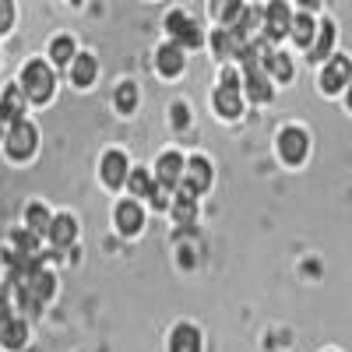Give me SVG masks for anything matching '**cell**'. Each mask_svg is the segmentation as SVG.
<instances>
[{
    "label": "cell",
    "mask_w": 352,
    "mask_h": 352,
    "mask_svg": "<svg viewBox=\"0 0 352 352\" xmlns=\"http://www.w3.org/2000/svg\"><path fill=\"white\" fill-rule=\"evenodd\" d=\"M247 96H250L254 102H268V99H272V85H268V78H264L261 67L247 71Z\"/></svg>",
    "instance_id": "2e32d148"
},
{
    "label": "cell",
    "mask_w": 352,
    "mask_h": 352,
    "mask_svg": "<svg viewBox=\"0 0 352 352\" xmlns=\"http://www.w3.org/2000/svg\"><path fill=\"white\" fill-rule=\"evenodd\" d=\"M152 187H155V184H152V176L144 173V169L131 173V190H134L138 197H148V194H152Z\"/></svg>",
    "instance_id": "4316f807"
},
{
    "label": "cell",
    "mask_w": 352,
    "mask_h": 352,
    "mask_svg": "<svg viewBox=\"0 0 352 352\" xmlns=\"http://www.w3.org/2000/svg\"><path fill=\"white\" fill-rule=\"evenodd\" d=\"M92 78H96V60L92 56H74V64H71V81L74 85H92Z\"/></svg>",
    "instance_id": "ac0fdd59"
},
{
    "label": "cell",
    "mask_w": 352,
    "mask_h": 352,
    "mask_svg": "<svg viewBox=\"0 0 352 352\" xmlns=\"http://www.w3.org/2000/svg\"><path fill=\"white\" fill-rule=\"evenodd\" d=\"M215 106H219V113L222 116H240V109H243V102H240V85H229V81H222V88L215 92Z\"/></svg>",
    "instance_id": "ba28073f"
},
{
    "label": "cell",
    "mask_w": 352,
    "mask_h": 352,
    "mask_svg": "<svg viewBox=\"0 0 352 352\" xmlns=\"http://www.w3.org/2000/svg\"><path fill=\"white\" fill-rule=\"evenodd\" d=\"M173 124H176V127H184V124H187V109H184V106H176V109H173Z\"/></svg>",
    "instance_id": "1f68e13d"
},
{
    "label": "cell",
    "mask_w": 352,
    "mask_h": 352,
    "mask_svg": "<svg viewBox=\"0 0 352 352\" xmlns=\"http://www.w3.org/2000/svg\"><path fill=\"white\" fill-rule=\"evenodd\" d=\"M28 229L32 232H50V226H53V219H50V212L43 208V204H28Z\"/></svg>",
    "instance_id": "44dd1931"
},
{
    "label": "cell",
    "mask_w": 352,
    "mask_h": 352,
    "mask_svg": "<svg viewBox=\"0 0 352 352\" xmlns=\"http://www.w3.org/2000/svg\"><path fill=\"white\" fill-rule=\"evenodd\" d=\"M278 148H282L285 162H303V155H307V134L300 127H285L282 138H278Z\"/></svg>",
    "instance_id": "8992f818"
},
{
    "label": "cell",
    "mask_w": 352,
    "mask_h": 352,
    "mask_svg": "<svg viewBox=\"0 0 352 352\" xmlns=\"http://www.w3.org/2000/svg\"><path fill=\"white\" fill-rule=\"evenodd\" d=\"M349 109H352V81H349Z\"/></svg>",
    "instance_id": "e575fe53"
},
{
    "label": "cell",
    "mask_w": 352,
    "mask_h": 352,
    "mask_svg": "<svg viewBox=\"0 0 352 352\" xmlns=\"http://www.w3.org/2000/svg\"><path fill=\"white\" fill-rule=\"evenodd\" d=\"M184 180V159L180 155H162L159 159V184H166V187H176Z\"/></svg>",
    "instance_id": "5bb4252c"
},
{
    "label": "cell",
    "mask_w": 352,
    "mask_h": 352,
    "mask_svg": "<svg viewBox=\"0 0 352 352\" xmlns=\"http://www.w3.org/2000/svg\"><path fill=\"white\" fill-rule=\"evenodd\" d=\"M46 236L53 240V247H71L74 236H78V226H74L71 215H60V219H53V226H50Z\"/></svg>",
    "instance_id": "7c38bea8"
},
{
    "label": "cell",
    "mask_w": 352,
    "mask_h": 352,
    "mask_svg": "<svg viewBox=\"0 0 352 352\" xmlns=\"http://www.w3.org/2000/svg\"><path fill=\"white\" fill-rule=\"evenodd\" d=\"M169 190H173V187H166V184H159V180H155V187H152L148 201L155 204V208H169Z\"/></svg>",
    "instance_id": "f1b7e54d"
},
{
    "label": "cell",
    "mask_w": 352,
    "mask_h": 352,
    "mask_svg": "<svg viewBox=\"0 0 352 352\" xmlns=\"http://www.w3.org/2000/svg\"><path fill=\"white\" fill-rule=\"evenodd\" d=\"M71 4H78V0H71Z\"/></svg>",
    "instance_id": "d590c367"
},
{
    "label": "cell",
    "mask_w": 352,
    "mask_h": 352,
    "mask_svg": "<svg viewBox=\"0 0 352 352\" xmlns=\"http://www.w3.org/2000/svg\"><path fill=\"white\" fill-rule=\"evenodd\" d=\"M289 28H292V14L285 8V0H272L268 11H264V36L282 39V36H289Z\"/></svg>",
    "instance_id": "277c9868"
},
{
    "label": "cell",
    "mask_w": 352,
    "mask_h": 352,
    "mask_svg": "<svg viewBox=\"0 0 352 352\" xmlns=\"http://www.w3.org/2000/svg\"><path fill=\"white\" fill-rule=\"evenodd\" d=\"M314 28H317V25H314V18H310V14H300L296 21H292V36H296V43H300V46H307V43L314 39Z\"/></svg>",
    "instance_id": "cb8c5ba5"
},
{
    "label": "cell",
    "mask_w": 352,
    "mask_h": 352,
    "mask_svg": "<svg viewBox=\"0 0 352 352\" xmlns=\"http://www.w3.org/2000/svg\"><path fill=\"white\" fill-rule=\"evenodd\" d=\"M102 180H106L109 187H120V184L127 180V155L109 152V155L102 159Z\"/></svg>",
    "instance_id": "8fae6325"
},
{
    "label": "cell",
    "mask_w": 352,
    "mask_h": 352,
    "mask_svg": "<svg viewBox=\"0 0 352 352\" xmlns=\"http://www.w3.org/2000/svg\"><path fill=\"white\" fill-rule=\"evenodd\" d=\"M50 56H53V64H60V67H67V64L74 60V43H71L67 36H60V39H53V50H50Z\"/></svg>",
    "instance_id": "7402d4cb"
},
{
    "label": "cell",
    "mask_w": 352,
    "mask_h": 352,
    "mask_svg": "<svg viewBox=\"0 0 352 352\" xmlns=\"http://www.w3.org/2000/svg\"><path fill=\"white\" fill-rule=\"evenodd\" d=\"M208 184H212V169H208V162H204V159H190L187 169H184V180H180V194L197 197Z\"/></svg>",
    "instance_id": "3957f363"
},
{
    "label": "cell",
    "mask_w": 352,
    "mask_h": 352,
    "mask_svg": "<svg viewBox=\"0 0 352 352\" xmlns=\"http://www.w3.org/2000/svg\"><path fill=\"white\" fill-rule=\"evenodd\" d=\"M300 4H303V8H317V4H320V0H300Z\"/></svg>",
    "instance_id": "836d02e7"
},
{
    "label": "cell",
    "mask_w": 352,
    "mask_h": 352,
    "mask_svg": "<svg viewBox=\"0 0 352 352\" xmlns=\"http://www.w3.org/2000/svg\"><path fill=\"white\" fill-rule=\"evenodd\" d=\"M349 74H352V64L345 60V56H335V60L324 67V74H320V88H324V92H338L342 85H349Z\"/></svg>",
    "instance_id": "52a82bcc"
},
{
    "label": "cell",
    "mask_w": 352,
    "mask_h": 352,
    "mask_svg": "<svg viewBox=\"0 0 352 352\" xmlns=\"http://www.w3.org/2000/svg\"><path fill=\"white\" fill-rule=\"evenodd\" d=\"M8 120H11V116L4 113V106H0V138H4V127H8Z\"/></svg>",
    "instance_id": "d6a6232c"
},
{
    "label": "cell",
    "mask_w": 352,
    "mask_h": 352,
    "mask_svg": "<svg viewBox=\"0 0 352 352\" xmlns=\"http://www.w3.org/2000/svg\"><path fill=\"white\" fill-rule=\"evenodd\" d=\"M134 106H138V88L134 85H120V88H116V109L131 113Z\"/></svg>",
    "instance_id": "d4e9b609"
},
{
    "label": "cell",
    "mask_w": 352,
    "mask_h": 352,
    "mask_svg": "<svg viewBox=\"0 0 352 352\" xmlns=\"http://www.w3.org/2000/svg\"><path fill=\"white\" fill-rule=\"evenodd\" d=\"M11 21H14V4L11 0H0V32H8Z\"/></svg>",
    "instance_id": "f546056e"
},
{
    "label": "cell",
    "mask_w": 352,
    "mask_h": 352,
    "mask_svg": "<svg viewBox=\"0 0 352 352\" xmlns=\"http://www.w3.org/2000/svg\"><path fill=\"white\" fill-rule=\"evenodd\" d=\"M25 99H28V96H25V88H21V85H11L8 92H4V99H0L4 113L11 116V124H14V120H21V113H25Z\"/></svg>",
    "instance_id": "e0dca14e"
},
{
    "label": "cell",
    "mask_w": 352,
    "mask_h": 352,
    "mask_svg": "<svg viewBox=\"0 0 352 352\" xmlns=\"http://www.w3.org/2000/svg\"><path fill=\"white\" fill-rule=\"evenodd\" d=\"M212 14L219 18V21H236L240 14H243V4L240 0H212Z\"/></svg>",
    "instance_id": "ffe728a7"
},
{
    "label": "cell",
    "mask_w": 352,
    "mask_h": 352,
    "mask_svg": "<svg viewBox=\"0 0 352 352\" xmlns=\"http://www.w3.org/2000/svg\"><path fill=\"white\" fill-rule=\"evenodd\" d=\"M173 215H176V222H180V226H190V222H194V197H187V194H176Z\"/></svg>",
    "instance_id": "603a6c76"
},
{
    "label": "cell",
    "mask_w": 352,
    "mask_h": 352,
    "mask_svg": "<svg viewBox=\"0 0 352 352\" xmlns=\"http://www.w3.org/2000/svg\"><path fill=\"white\" fill-rule=\"evenodd\" d=\"M8 310H11V307H8V289L0 285V320H8V317H11Z\"/></svg>",
    "instance_id": "4dcf8cb0"
},
{
    "label": "cell",
    "mask_w": 352,
    "mask_h": 352,
    "mask_svg": "<svg viewBox=\"0 0 352 352\" xmlns=\"http://www.w3.org/2000/svg\"><path fill=\"white\" fill-rule=\"evenodd\" d=\"M116 229H120L124 236H134V232L141 229V208L134 201H120V204H116Z\"/></svg>",
    "instance_id": "30bf717a"
},
{
    "label": "cell",
    "mask_w": 352,
    "mask_h": 352,
    "mask_svg": "<svg viewBox=\"0 0 352 352\" xmlns=\"http://www.w3.org/2000/svg\"><path fill=\"white\" fill-rule=\"evenodd\" d=\"M155 64H159V71L169 74V78L180 74V71H184V46H176V43H173V46H162V50L155 53Z\"/></svg>",
    "instance_id": "4fadbf2b"
},
{
    "label": "cell",
    "mask_w": 352,
    "mask_h": 352,
    "mask_svg": "<svg viewBox=\"0 0 352 352\" xmlns=\"http://www.w3.org/2000/svg\"><path fill=\"white\" fill-rule=\"evenodd\" d=\"M36 236H39V232H32V229H28V232H14V247H18L21 254H39Z\"/></svg>",
    "instance_id": "83f0119b"
},
{
    "label": "cell",
    "mask_w": 352,
    "mask_h": 352,
    "mask_svg": "<svg viewBox=\"0 0 352 352\" xmlns=\"http://www.w3.org/2000/svg\"><path fill=\"white\" fill-rule=\"evenodd\" d=\"M36 152V127L25 124V120H14L11 131H8V155L11 159H28Z\"/></svg>",
    "instance_id": "7a4b0ae2"
},
{
    "label": "cell",
    "mask_w": 352,
    "mask_h": 352,
    "mask_svg": "<svg viewBox=\"0 0 352 352\" xmlns=\"http://www.w3.org/2000/svg\"><path fill=\"white\" fill-rule=\"evenodd\" d=\"M21 88H25V96L32 102H46L53 96V71L43 60H32L25 67V74H21Z\"/></svg>",
    "instance_id": "6da1fadb"
},
{
    "label": "cell",
    "mask_w": 352,
    "mask_h": 352,
    "mask_svg": "<svg viewBox=\"0 0 352 352\" xmlns=\"http://www.w3.org/2000/svg\"><path fill=\"white\" fill-rule=\"evenodd\" d=\"M25 338H28V331H25V320H14V317L0 320V345H4L8 352H18V349L25 345Z\"/></svg>",
    "instance_id": "9c48e42d"
},
{
    "label": "cell",
    "mask_w": 352,
    "mask_h": 352,
    "mask_svg": "<svg viewBox=\"0 0 352 352\" xmlns=\"http://www.w3.org/2000/svg\"><path fill=\"white\" fill-rule=\"evenodd\" d=\"M169 352H201V338L190 324H180L173 331V342H169Z\"/></svg>",
    "instance_id": "9a60e30c"
},
{
    "label": "cell",
    "mask_w": 352,
    "mask_h": 352,
    "mask_svg": "<svg viewBox=\"0 0 352 352\" xmlns=\"http://www.w3.org/2000/svg\"><path fill=\"white\" fill-rule=\"evenodd\" d=\"M331 46H335V25H320V36H317V43H314V50H310V60H324V56L331 53Z\"/></svg>",
    "instance_id": "d6986e66"
},
{
    "label": "cell",
    "mask_w": 352,
    "mask_h": 352,
    "mask_svg": "<svg viewBox=\"0 0 352 352\" xmlns=\"http://www.w3.org/2000/svg\"><path fill=\"white\" fill-rule=\"evenodd\" d=\"M264 67H268V74H275V78H282V81L292 74V64H289V56H285V53H272Z\"/></svg>",
    "instance_id": "484cf974"
},
{
    "label": "cell",
    "mask_w": 352,
    "mask_h": 352,
    "mask_svg": "<svg viewBox=\"0 0 352 352\" xmlns=\"http://www.w3.org/2000/svg\"><path fill=\"white\" fill-rule=\"evenodd\" d=\"M166 28H169V36L180 43V46H187V50H194V46H201V28L187 18V14H180V11H173L169 18H166Z\"/></svg>",
    "instance_id": "5b68a950"
}]
</instances>
